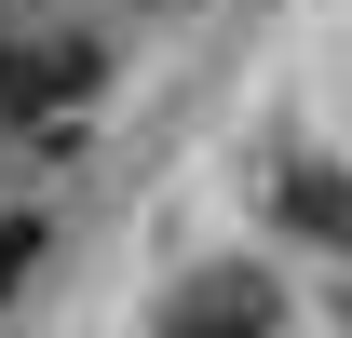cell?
<instances>
[{
    "instance_id": "1",
    "label": "cell",
    "mask_w": 352,
    "mask_h": 338,
    "mask_svg": "<svg viewBox=\"0 0 352 338\" xmlns=\"http://www.w3.org/2000/svg\"><path fill=\"white\" fill-rule=\"evenodd\" d=\"M149 338H285V271L271 257H204V271H176Z\"/></svg>"
},
{
    "instance_id": "2",
    "label": "cell",
    "mask_w": 352,
    "mask_h": 338,
    "mask_svg": "<svg viewBox=\"0 0 352 338\" xmlns=\"http://www.w3.org/2000/svg\"><path fill=\"white\" fill-rule=\"evenodd\" d=\"M95 82H109V41H82V27H68V41H14L0 54V122L41 135V122H68Z\"/></svg>"
},
{
    "instance_id": "3",
    "label": "cell",
    "mask_w": 352,
    "mask_h": 338,
    "mask_svg": "<svg viewBox=\"0 0 352 338\" xmlns=\"http://www.w3.org/2000/svg\"><path fill=\"white\" fill-rule=\"evenodd\" d=\"M271 216H285V244L339 257L352 244V176H339V149H298V163L271 176Z\"/></svg>"
},
{
    "instance_id": "4",
    "label": "cell",
    "mask_w": 352,
    "mask_h": 338,
    "mask_svg": "<svg viewBox=\"0 0 352 338\" xmlns=\"http://www.w3.org/2000/svg\"><path fill=\"white\" fill-rule=\"evenodd\" d=\"M41 257H54V216H0V311L41 284Z\"/></svg>"
},
{
    "instance_id": "5",
    "label": "cell",
    "mask_w": 352,
    "mask_h": 338,
    "mask_svg": "<svg viewBox=\"0 0 352 338\" xmlns=\"http://www.w3.org/2000/svg\"><path fill=\"white\" fill-rule=\"evenodd\" d=\"M122 14H176V0H122Z\"/></svg>"
}]
</instances>
